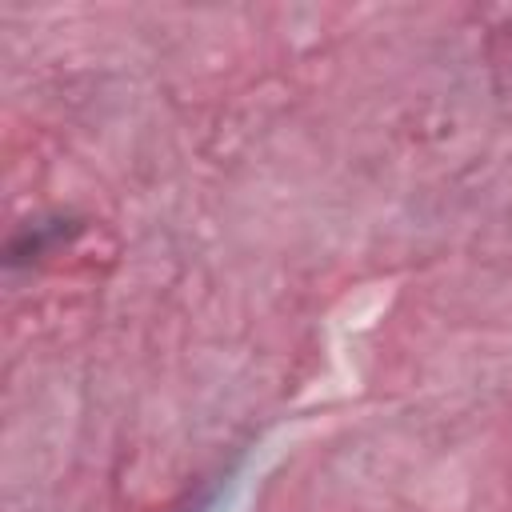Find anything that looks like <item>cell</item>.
<instances>
[{"mask_svg":"<svg viewBox=\"0 0 512 512\" xmlns=\"http://www.w3.org/2000/svg\"><path fill=\"white\" fill-rule=\"evenodd\" d=\"M64 232L56 228V224H44V220H36V224H28V228H20L16 236H12V248H8V256L12 260H28V256H44L56 240H60Z\"/></svg>","mask_w":512,"mask_h":512,"instance_id":"6da1fadb","label":"cell"}]
</instances>
